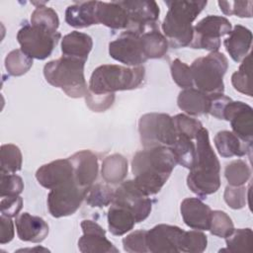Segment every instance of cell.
<instances>
[{"instance_id": "1", "label": "cell", "mask_w": 253, "mask_h": 253, "mask_svg": "<svg viewBox=\"0 0 253 253\" xmlns=\"http://www.w3.org/2000/svg\"><path fill=\"white\" fill-rule=\"evenodd\" d=\"M177 164L175 155L168 146L144 148L132 157L133 180L143 194L153 196L160 192Z\"/></svg>"}, {"instance_id": "2", "label": "cell", "mask_w": 253, "mask_h": 253, "mask_svg": "<svg viewBox=\"0 0 253 253\" xmlns=\"http://www.w3.org/2000/svg\"><path fill=\"white\" fill-rule=\"evenodd\" d=\"M196 140V162L188 174L187 185L193 193L205 198L220 187V164L211 145L207 128L200 129Z\"/></svg>"}, {"instance_id": "3", "label": "cell", "mask_w": 253, "mask_h": 253, "mask_svg": "<svg viewBox=\"0 0 253 253\" xmlns=\"http://www.w3.org/2000/svg\"><path fill=\"white\" fill-rule=\"evenodd\" d=\"M165 4L168 11L161 28L169 46L180 48L190 45L194 35L192 24L208 1H165Z\"/></svg>"}, {"instance_id": "4", "label": "cell", "mask_w": 253, "mask_h": 253, "mask_svg": "<svg viewBox=\"0 0 253 253\" xmlns=\"http://www.w3.org/2000/svg\"><path fill=\"white\" fill-rule=\"evenodd\" d=\"M145 68L118 64H103L94 69L89 81V91L95 94H112L138 88L144 81Z\"/></svg>"}, {"instance_id": "5", "label": "cell", "mask_w": 253, "mask_h": 253, "mask_svg": "<svg viewBox=\"0 0 253 253\" xmlns=\"http://www.w3.org/2000/svg\"><path fill=\"white\" fill-rule=\"evenodd\" d=\"M85 62L82 59L62 55L45 63L43 76L47 83L60 88L68 97L82 98L89 90L84 76Z\"/></svg>"}, {"instance_id": "6", "label": "cell", "mask_w": 253, "mask_h": 253, "mask_svg": "<svg viewBox=\"0 0 253 253\" xmlns=\"http://www.w3.org/2000/svg\"><path fill=\"white\" fill-rule=\"evenodd\" d=\"M190 67L198 90L208 95L224 92L223 76L228 68V60L222 52L211 51L195 59Z\"/></svg>"}, {"instance_id": "7", "label": "cell", "mask_w": 253, "mask_h": 253, "mask_svg": "<svg viewBox=\"0 0 253 253\" xmlns=\"http://www.w3.org/2000/svg\"><path fill=\"white\" fill-rule=\"evenodd\" d=\"M138 132L144 148L172 146L178 137L173 117L164 113H147L138 121Z\"/></svg>"}, {"instance_id": "8", "label": "cell", "mask_w": 253, "mask_h": 253, "mask_svg": "<svg viewBox=\"0 0 253 253\" xmlns=\"http://www.w3.org/2000/svg\"><path fill=\"white\" fill-rule=\"evenodd\" d=\"M61 35L44 29L25 25L17 33V41L21 49L30 57L43 60L50 56Z\"/></svg>"}, {"instance_id": "9", "label": "cell", "mask_w": 253, "mask_h": 253, "mask_svg": "<svg viewBox=\"0 0 253 253\" xmlns=\"http://www.w3.org/2000/svg\"><path fill=\"white\" fill-rule=\"evenodd\" d=\"M231 23L222 16L209 15L194 26L193 40L190 47L218 51L220 38L231 32Z\"/></svg>"}, {"instance_id": "10", "label": "cell", "mask_w": 253, "mask_h": 253, "mask_svg": "<svg viewBox=\"0 0 253 253\" xmlns=\"http://www.w3.org/2000/svg\"><path fill=\"white\" fill-rule=\"evenodd\" d=\"M87 192L77 186L75 181L50 190L47 195L49 213L56 218L73 214L85 200Z\"/></svg>"}, {"instance_id": "11", "label": "cell", "mask_w": 253, "mask_h": 253, "mask_svg": "<svg viewBox=\"0 0 253 253\" xmlns=\"http://www.w3.org/2000/svg\"><path fill=\"white\" fill-rule=\"evenodd\" d=\"M112 204L129 210L133 213L136 223L146 219L152 209L150 198L142 193L134 180H127L120 184L115 190Z\"/></svg>"}, {"instance_id": "12", "label": "cell", "mask_w": 253, "mask_h": 253, "mask_svg": "<svg viewBox=\"0 0 253 253\" xmlns=\"http://www.w3.org/2000/svg\"><path fill=\"white\" fill-rule=\"evenodd\" d=\"M109 54L115 60L130 67L140 66L147 60L142 50L140 35L132 31H126L111 42Z\"/></svg>"}, {"instance_id": "13", "label": "cell", "mask_w": 253, "mask_h": 253, "mask_svg": "<svg viewBox=\"0 0 253 253\" xmlns=\"http://www.w3.org/2000/svg\"><path fill=\"white\" fill-rule=\"evenodd\" d=\"M121 4L126 9L129 26L126 31L142 35L147 29H155L159 20V6L153 0H125Z\"/></svg>"}, {"instance_id": "14", "label": "cell", "mask_w": 253, "mask_h": 253, "mask_svg": "<svg viewBox=\"0 0 253 253\" xmlns=\"http://www.w3.org/2000/svg\"><path fill=\"white\" fill-rule=\"evenodd\" d=\"M185 230L176 225L157 224L146 232L148 252L179 253L181 237Z\"/></svg>"}, {"instance_id": "15", "label": "cell", "mask_w": 253, "mask_h": 253, "mask_svg": "<svg viewBox=\"0 0 253 253\" xmlns=\"http://www.w3.org/2000/svg\"><path fill=\"white\" fill-rule=\"evenodd\" d=\"M223 120L230 123L232 132L243 141L253 139V109L241 101H230L223 110Z\"/></svg>"}, {"instance_id": "16", "label": "cell", "mask_w": 253, "mask_h": 253, "mask_svg": "<svg viewBox=\"0 0 253 253\" xmlns=\"http://www.w3.org/2000/svg\"><path fill=\"white\" fill-rule=\"evenodd\" d=\"M83 235L78 240V249L82 253H118L119 249L107 238L106 230L96 221H81Z\"/></svg>"}, {"instance_id": "17", "label": "cell", "mask_w": 253, "mask_h": 253, "mask_svg": "<svg viewBox=\"0 0 253 253\" xmlns=\"http://www.w3.org/2000/svg\"><path fill=\"white\" fill-rule=\"evenodd\" d=\"M36 179L41 186L53 190L74 181L73 166L69 158L57 159L41 166L36 172Z\"/></svg>"}, {"instance_id": "18", "label": "cell", "mask_w": 253, "mask_h": 253, "mask_svg": "<svg viewBox=\"0 0 253 253\" xmlns=\"http://www.w3.org/2000/svg\"><path fill=\"white\" fill-rule=\"evenodd\" d=\"M74 171V181L80 188L89 191L99 174L97 155L91 150L84 149L69 157Z\"/></svg>"}, {"instance_id": "19", "label": "cell", "mask_w": 253, "mask_h": 253, "mask_svg": "<svg viewBox=\"0 0 253 253\" xmlns=\"http://www.w3.org/2000/svg\"><path fill=\"white\" fill-rule=\"evenodd\" d=\"M180 211L185 224L197 230H209L211 209L198 198L182 201Z\"/></svg>"}, {"instance_id": "20", "label": "cell", "mask_w": 253, "mask_h": 253, "mask_svg": "<svg viewBox=\"0 0 253 253\" xmlns=\"http://www.w3.org/2000/svg\"><path fill=\"white\" fill-rule=\"evenodd\" d=\"M15 224L19 239L25 242L40 243L47 237L49 232L48 224L43 218L29 212L18 215Z\"/></svg>"}, {"instance_id": "21", "label": "cell", "mask_w": 253, "mask_h": 253, "mask_svg": "<svg viewBox=\"0 0 253 253\" xmlns=\"http://www.w3.org/2000/svg\"><path fill=\"white\" fill-rule=\"evenodd\" d=\"M96 17L98 24L114 30H127L129 26L127 11L121 4V1H97Z\"/></svg>"}, {"instance_id": "22", "label": "cell", "mask_w": 253, "mask_h": 253, "mask_svg": "<svg viewBox=\"0 0 253 253\" xmlns=\"http://www.w3.org/2000/svg\"><path fill=\"white\" fill-rule=\"evenodd\" d=\"M252 44V32L241 25H236L224 40L223 45L235 62L242 61L248 54Z\"/></svg>"}, {"instance_id": "23", "label": "cell", "mask_w": 253, "mask_h": 253, "mask_svg": "<svg viewBox=\"0 0 253 253\" xmlns=\"http://www.w3.org/2000/svg\"><path fill=\"white\" fill-rule=\"evenodd\" d=\"M177 105L190 116H203L210 112L211 97L197 88H187L179 93Z\"/></svg>"}, {"instance_id": "24", "label": "cell", "mask_w": 253, "mask_h": 253, "mask_svg": "<svg viewBox=\"0 0 253 253\" xmlns=\"http://www.w3.org/2000/svg\"><path fill=\"white\" fill-rule=\"evenodd\" d=\"M218 154L223 158L233 156L242 157L251 151V143L243 141L234 132L229 130L218 131L213 138Z\"/></svg>"}, {"instance_id": "25", "label": "cell", "mask_w": 253, "mask_h": 253, "mask_svg": "<svg viewBox=\"0 0 253 253\" xmlns=\"http://www.w3.org/2000/svg\"><path fill=\"white\" fill-rule=\"evenodd\" d=\"M96 6L97 1L76 2L69 5L65 10V22L76 29L97 25Z\"/></svg>"}, {"instance_id": "26", "label": "cell", "mask_w": 253, "mask_h": 253, "mask_svg": "<svg viewBox=\"0 0 253 253\" xmlns=\"http://www.w3.org/2000/svg\"><path fill=\"white\" fill-rule=\"evenodd\" d=\"M93 47L92 38L78 31H73L61 40V52L63 56L87 60Z\"/></svg>"}, {"instance_id": "27", "label": "cell", "mask_w": 253, "mask_h": 253, "mask_svg": "<svg viewBox=\"0 0 253 253\" xmlns=\"http://www.w3.org/2000/svg\"><path fill=\"white\" fill-rule=\"evenodd\" d=\"M110 232L116 236H122L130 231L136 223L133 213L121 206L112 204L107 214Z\"/></svg>"}, {"instance_id": "28", "label": "cell", "mask_w": 253, "mask_h": 253, "mask_svg": "<svg viewBox=\"0 0 253 253\" xmlns=\"http://www.w3.org/2000/svg\"><path fill=\"white\" fill-rule=\"evenodd\" d=\"M127 159L122 154L114 153L103 160L101 175L107 183L118 184L125 180L127 175Z\"/></svg>"}, {"instance_id": "29", "label": "cell", "mask_w": 253, "mask_h": 253, "mask_svg": "<svg viewBox=\"0 0 253 253\" xmlns=\"http://www.w3.org/2000/svg\"><path fill=\"white\" fill-rule=\"evenodd\" d=\"M140 42L143 53L147 59L162 58L168 51V41L156 28L140 35Z\"/></svg>"}, {"instance_id": "30", "label": "cell", "mask_w": 253, "mask_h": 253, "mask_svg": "<svg viewBox=\"0 0 253 253\" xmlns=\"http://www.w3.org/2000/svg\"><path fill=\"white\" fill-rule=\"evenodd\" d=\"M173 151L177 163L185 168L192 169L196 162V146L191 138L183 135H178L176 141L170 146Z\"/></svg>"}, {"instance_id": "31", "label": "cell", "mask_w": 253, "mask_h": 253, "mask_svg": "<svg viewBox=\"0 0 253 253\" xmlns=\"http://www.w3.org/2000/svg\"><path fill=\"white\" fill-rule=\"evenodd\" d=\"M0 174H12L21 170L23 155L20 148L12 143L1 145Z\"/></svg>"}, {"instance_id": "32", "label": "cell", "mask_w": 253, "mask_h": 253, "mask_svg": "<svg viewBox=\"0 0 253 253\" xmlns=\"http://www.w3.org/2000/svg\"><path fill=\"white\" fill-rule=\"evenodd\" d=\"M33 58L21 48L13 49L5 57V68L12 76H22L33 66Z\"/></svg>"}, {"instance_id": "33", "label": "cell", "mask_w": 253, "mask_h": 253, "mask_svg": "<svg viewBox=\"0 0 253 253\" xmlns=\"http://www.w3.org/2000/svg\"><path fill=\"white\" fill-rule=\"evenodd\" d=\"M252 229L238 228L225 238L226 248L220 251L228 252H252Z\"/></svg>"}, {"instance_id": "34", "label": "cell", "mask_w": 253, "mask_h": 253, "mask_svg": "<svg viewBox=\"0 0 253 253\" xmlns=\"http://www.w3.org/2000/svg\"><path fill=\"white\" fill-rule=\"evenodd\" d=\"M31 25L56 33L59 27L57 13L50 7L38 6L31 15Z\"/></svg>"}, {"instance_id": "35", "label": "cell", "mask_w": 253, "mask_h": 253, "mask_svg": "<svg viewBox=\"0 0 253 253\" xmlns=\"http://www.w3.org/2000/svg\"><path fill=\"white\" fill-rule=\"evenodd\" d=\"M231 83L233 88L247 95L248 97H252V84H251V53H249L240 64L237 71H235L231 76Z\"/></svg>"}, {"instance_id": "36", "label": "cell", "mask_w": 253, "mask_h": 253, "mask_svg": "<svg viewBox=\"0 0 253 253\" xmlns=\"http://www.w3.org/2000/svg\"><path fill=\"white\" fill-rule=\"evenodd\" d=\"M224 176L230 186H243L251 177V169L245 161L233 160L225 166Z\"/></svg>"}, {"instance_id": "37", "label": "cell", "mask_w": 253, "mask_h": 253, "mask_svg": "<svg viewBox=\"0 0 253 253\" xmlns=\"http://www.w3.org/2000/svg\"><path fill=\"white\" fill-rule=\"evenodd\" d=\"M115 190L109 185L95 184L86 194V203L92 208H104L113 203Z\"/></svg>"}, {"instance_id": "38", "label": "cell", "mask_w": 253, "mask_h": 253, "mask_svg": "<svg viewBox=\"0 0 253 253\" xmlns=\"http://www.w3.org/2000/svg\"><path fill=\"white\" fill-rule=\"evenodd\" d=\"M208 246V237L202 230L184 231L179 249L180 252L186 253H202Z\"/></svg>"}, {"instance_id": "39", "label": "cell", "mask_w": 253, "mask_h": 253, "mask_svg": "<svg viewBox=\"0 0 253 253\" xmlns=\"http://www.w3.org/2000/svg\"><path fill=\"white\" fill-rule=\"evenodd\" d=\"M209 230L212 235L220 238H226L234 230V224L231 217L223 211H211Z\"/></svg>"}, {"instance_id": "40", "label": "cell", "mask_w": 253, "mask_h": 253, "mask_svg": "<svg viewBox=\"0 0 253 253\" xmlns=\"http://www.w3.org/2000/svg\"><path fill=\"white\" fill-rule=\"evenodd\" d=\"M173 122L178 135L187 136L191 139L196 138L198 132L203 127V125L199 120L191 118L185 114L176 115L173 117Z\"/></svg>"}, {"instance_id": "41", "label": "cell", "mask_w": 253, "mask_h": 253, "mask_svg": "<svg viewBox=\"0 0 253 253\" xmlns=\"http://www.w3.org/2000/svg\"><path fill=\"white\" fill-rule=\"evenodd\" d=\"M170 71L174 82L181 88H192L194 85L191 67L181 61L179 58L174 59L170 65Z\"/></svg>"}, {"instance_id": "42", "label": "cell", "mask_w": 253, "mask_h": 253, "mask_svg": "<svg viewBox=\"0 0 253 253\" xmlns=\"http://www.w3.org/2000/svg\"><path fill=\"white\" fill-rule=\"evenodd\" d=\"M217 4L224 15H235L239 18L252 17V1H218Z\"/></svg>"}, {"instance_id": "43", "label": "cell", "mask_w": 253, "mask_h": 253, "mask_svg": "<svg viewBox=\"0 0 253 253\" xmlns=\"http://www.w3.org/2000/svg\"><path fill=\"white\" fill-rule=\"evenodd\" d=\"M24 190L23 179L12 173V174H0V196L11 197L19 196Z\"/></svg>"}, {"instance_id": "44", "label": "cell", "mask_w": 253, "mask_h": 253, "mask_svg": "<svg viewBox=\"0 0 253 253\" xmlns=\"http://www.w3.org/2000/svg\"><path fill=\"white\" fill-rule=\"evenodd\" d=\"M147 230H135L123 239V247L128 253H146L148 252L146 245Z\"/></svg>"}, {"instance_id": "45", "label": "cell", "mask_w": 253, "mask_h": 253, "mask_svg": "<svg viewBox=\"0 0 253 253\" xmlns=\"http://www.w3.org/2000/svg\"><path fill=\"white\" fill-rule=\"evenodd\" d=\"M224 202L232 210H240L247 202V189L243 186H227L223 194Z\"/></svg>"}, {"instance_id": "46", "label": "cell", "mask_w": 253, "mask_h": 253, "mask_svg": "<svg viewBox=\"0 0 253 253\" xmlns=\"http://www.w3.org/2000/svg\"><path fill=\"white\" fill-rule=\"evenodd\" d=\"M86 105L93 112H105L112 107L115 101V94H95L88 90L85 95Z\"/></svg>"}, {"instance_id": "47", "label": "cell", "mask_w": 253, "mask_h": 253, "mask_svg": "<svg viewBox=\"0 0 253 253\" xmlns=\"http://www.w3.org/2000/svg\"><path fill=\"white\" fill-rule=\"evenodd\" d=\"M1 214L15 217L18 216L20 211L23 208V199L20 196H11L1 198L0 201Z\"/></svg>"}, {"instance_id": "48", "label": "cell", "mask_w": 253, "mask_h": 253, "mask_svg": "<svg viewBox=\"0 0 253 253\" xmlns=\"http://www.w3.org/2000/svg\"><path fill=\"white\" fill-rule=\"evenodd\" d=\"M211 108L209 114H211L212 117L223 120V110L225 106L231 101V98L225 96L223 93L219 94H211Z\"/></svg>"}, {"instance_id": "49", "label": "cell", "mask_w": 253, "mask_h": 253, "mask_svg": "<svg viewBox=\"0 0 253 253\" xmlns=\"http://www.w3.org/2000/svg\"><path fill=\"white\" fill-rule=\"evenodd\" d=\"M11 218L3 214L0 216V243L2 245L11 242L15 236L14 222Z\"/></svg>"}, {"instance_id": "50", "label": "cell", "mask_w": 253, "mask_h": 253, "mask_svg": "<svg viewBox=\"0 0 253 253\" xmlns=\"http://www.w3.org/2000/svg\"><path fill=\"white\" fill-rule=\"evenodd\" d=\"M27 251H30V252H49L48 249L46 248H43V247H35V248H26V249H19L17 252H27Z\"/></svg>"}]
</instances>
